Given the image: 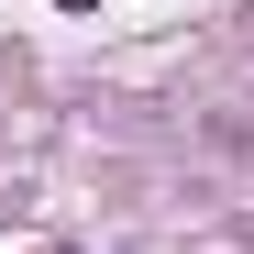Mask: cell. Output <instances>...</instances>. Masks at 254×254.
Here are the masks:
<instances>
[{
	"label": "cell",
	"mask_w": 254,
	"mask_h": 254,
	"mask_svg": "<svg viewBox=\"0 0 254 254\" xmlns=\"http://www.w3.org/2000/svg\"><path fill=\"white\" fill-rule=\"evenodd\" d=\"M56 11H100V0H56Z\"/></svg>",
	"instance_id": "1"
}]
</instances>
